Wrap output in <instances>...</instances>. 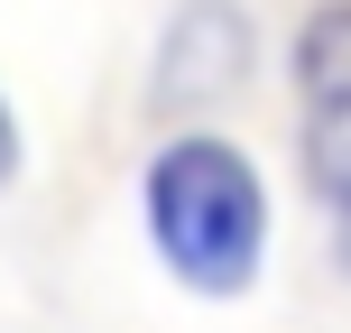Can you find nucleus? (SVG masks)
Here are the masks:
<instances>
[{
  "label": "nucleus",
  "mask_w": 351,
  "mask_h": 333,
  "mask_svg": "<svg viewBox=\"0 0 351 333\" xmlns=\"http://www.w3.org/2000/svg\"><path fill=\"white\" fill-rule=\"evenodd\" d=\"M139 213L167 278H185L194 297H241L268 260V185L250 167V148L213 139V130H185L148 158Z\"/></svg>",
  "instance_id": "1"
},
{
  "label": "nucleus",
  "mask_w": 351,
  "mask_h": 333,
  "mask_svg": "<svg viewBox=\"0 0 351 333\" xmlns=\"http://www.w3.org/2000/svg\"><path fill=\"white\" fill-rule=\"evenodd\" d=\"M296 158L324 213H351V0H315L296 28Z\"/></svg>",
  "instance_id": "2"
},
{
  "label": "nucleus",
  "mask_w": 351,
  "mask_h": 333,
  "mask_svg": "<svg viewBox=\"0 0 351 333\" xmlns=\"http://www.w3.org/2000/svg\"><path fill=\"white\" fill-rule=\"evenodd\" d=\"M241 74H250V19L231 10V0H194V10L176 19L167 56H158V102L204 111V102H222Z\"/></svg>",
  "instance_id": "3"
},
{
  "label": "nucleus",
  "mask_w": 351,
  "mask_h": 333,
  "mask_svg": "<svg viewBox=\"0 0 351 333\" xmlns=\"http://www.w3.org/2000/svg\"><path fill=\"white\" fill-rule=\"evenodd\" d=\"M19 176V121H10V102H0V185Z\"/></svg>",
  "instance_id": "4"
},
{
  "label": "nucleus",
  "mask_w": 351,
  "mask_h": 333,
  "mask_svg": "<svg viewBox=\"0 0 351 333\" xmlns=\"http://www.w3.org/2000/svg\"><path fill=\"white\" fill-rule=\"evenodd\" d=\"M333 260H342V278H351V213H333Z\"/></svg>",
  "instance_id": "5"
}]
</instances>
